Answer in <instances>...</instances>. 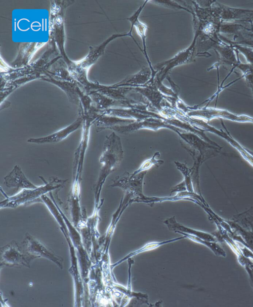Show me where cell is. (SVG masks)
Listing matches in <instances>:
<instances>
[{
    "instance_id": "cell-1",
    "label": "cell",
    "mask_w": 253,
    "mask_h": 307,
    "mask_svg": "<svg viewBox=\"0 0 253 307\" xmlns=\"http://www.w3.org/2000/svg\"><path fill=\"white\" fill-rule=\"evenodd\" d=\"M123 158V151L119 137L112 133L106 136L103 152L99 159L101 168L95 187L96 196L99 195L107 176L114 170Z\"/></svg>"
},
{
    "instance_id": "cell-2",
    "label": "cell",
    "mask_w": 253,
    "mask_h": 307,
    "mask_svg": "<svg viewBox=\"0 0 253 307\" xmlns=\"http://www.w3.org/2000/svg\"><path fill=\"white\" fill-rule=\"evenodd\" d=\"M83 119L79 117L69 126L58 131L45 136L39 138H30L27 140V142L38 144L59 142L80 128L83 123Z\"/></svg>"
},
{
    "instance_id": "cell-3",
    "label": "cell",
    "mask_w": 253,
    "mask_h": 307,
    "mask_svg": "<svg viewBox=\"0 0 253 307\" xmlns=\"http://www.w3.org/2000/svg\"><path fill=\"white\" fill-rule=\"evenodd\" d=\"M3 184L8 188H15L17 190L35 189L38 187L27 178L18 165H15L4 177Z\"/></svg>"
},
{
    "instance_id": "cell-4",
    "label": "cell",
    "mask_w": 253,
    "mask_h": 307,
    "mask_svg": "<svg viewBox=\"0 0 253 307\" xmlns=\"http://www.w3.org/2000/svg\"><path fill=\"white\" fill-rule=\"evenodd\" d=\"M1 260L5 265L9 266H28V261L24 254L20 251L18 245L12 242L1 250Z\"/></svg>"
},
{
    "instance_id": "cell-5",
    "label": "cell",
    "mask_w": 253,
    "mask_h": 307,
    "mask_svg": "<svg viewBox=\"0 0 253 307\" xmlns=\"http://www.w3.org/2000/svg\"><path fill=\"white\" fill-rule=\"evenodd\" d=\"M186 238V237L185 236H183V237H179V238H175V239H170V240H166L165 241H162V242H153L149 243L148 244H146L144 246H143L140 249H138V250H136V251H134L133 252H131V253H129L127 256H126L125 257H124V258H123L122 259L120 260L119 261L117 262L114 265H117L121 263L122 262H123V261H124L126 259H127L128 258H129V257H131V256H132L133 255H135L136 254H137L138 253H141L142 252L146 251H147V250L155 249L156 248L159 247L161 245H163V244H166L167 243L173 242V241H176V240H178L179 239H182L183 238Z\"/></svg>"
},
{
    "instance_id": "cell-6",
    "label": "cell",
    "mask_w": 253,
    "mask_h": 307,
    "mask_svg": "<svg viewBox=\"0 0 253 307\" xmlns=\"http://www.w3.org/2000/svg\"><path fill=\"white\" fill-rule=\"evenodd\" d=\"M156 155V153L154 155L153 157L144 163L141 167L138 169V170L135 171L133 175L135 174L136 173L139 172L140 171H141L142 170H144V169H149L150 167L153 166V165H159L163 163L162 161H157L155 159V156Z\"/></svg>"
}]
</instances>
